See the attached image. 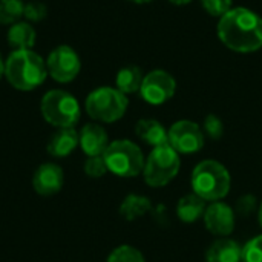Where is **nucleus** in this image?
Instances as JSON below:
<instances>
[{"label": "nucleus", "mask_w": 262, "mask_h": 262, "mask_svg": "<svg viewBox=\"0 0 262 262\" xmlns=\"http://www.w3.org/2000/svg\"><path fill=\"white\" fill-rule=\"evenodd\" d=\"M203 129L207 134V137L212 138V140H220L223 137V134H224V124H223L221 118L218 115H215V114H209L204 118Z\"/></svg>", "instance_id": "nucleus-25"}, {"label": "nucleus", "mask_w": 262, "mask_h": 262, "mask_svg": "<svg viewBox=\"0 0 262 262\" xmlns=\"http://www.w3.org/2000/svg\"><path fill=\"white\" fill-rule=\"evenodd\" d=\"M256 210V198L253 195H243L236 203V212L239 216H250Z\"/></svg>", "instance_id": "nucleus-28"}, {"label": "nucleus", "mask_w": 262, "mask_h": 262, "mask_svg": "<svg viewBox=\"0 0 262 262\" xmlns=\"http://www.w3.org/2000/svg\"><path fill=\"white\" fill-rule=\"evenodd\" d=\"M107 170L121 178H134L144 169V155L138 144L130 140H115L109 143L103 154Z\"/></svg>", "instance_id": "nucleus-6"}, {"label": "nucleus", "mask_w": 262, "mask_h": 262, "mask_svg": "<svg viewBox=\"0 0 262 262\" xmlns=\"http://www.w3.org/2000/svg\"><path fill=\"white\" fill-rule=\"evenodd\" d=\"M107 170L106 161L103 155L100 157H88V161L84 163V173L89 178H101Z\"/></svg>", "instance_id": "nucleus-26"}, {"label": "nucleus", "mask_w": 262, "mask_h": 262, "mask_svg": "<svg viewBox=\"0 0 262 262\" xmlns=\"http://www.w3.org/2000/svg\"><path fill=\"white\" fill-rule=\"evenodd\" d=\"M40 111L45 121L58 129L74 127L81 115L78 100L63 89L48 91L40 101Z\"/></svg>", "instance_id": "nucleus-4"}, {"label": "nucleus", "mask_w": 262, "mask_h": 262, "mask_svg": "<svg viewBox=\"0 0 262 262\" xmlns=\"http://www.w3.org/2000/svg\"><path fill=\"white\" fill-rule=\"evenodd\" d=\"M170 3H173V5H177V6H184V5H189L192 0H169Z\"/></svg>", "instance_id": "nucleus-29"}, {"label": "nucleus", "mask_w": 262, "mask_h": 262, "mask_svg": "<svg viewBox=\"0 0 262 262\" xmlns=\"http://www.w3.org/2000/svg\"><path fill=\"white\" fill-rule=\"evenodd\" d=\"M5 75V60H3V57H2V54H0V78Z\"/></svg>", "instance_id": "nucleus-30"}, {"label": "nucleus", "mask_w": 262, "mask_h": 262, "mask_svg": "<svg viewBox=\"0 0 262 262\" xmlns=\"http://www.w3.org/2000/svg\"><path fill=\"white\" fill-rule=\"evenodd\" d=\"M25 14L23 0H0V25L11 26L21 20Z\"/></svg>", "instance_id": "nucleus-21"}, {"label": "nucleus", "mask_w": 262, "mask_h": 262, "mask_svg": "<svg viewBox=\"0 0 262 262\" xmlns=\"http://www.w3.org/2000/svg\"><path fill=\"white\" fill-rule=\"evenodd\" d=\"M203 220L206 229L215 236L227 238L235 230V210L226 203H210L204 212Z\"/></svg>", "instance_id": "nucleus-11"}, {"label": "nucleus", "mask_w": 262, "mask_h": 262, "mask_svg": "<svg viewBox=\"0 0 262 262\" xmlns=\"http://www.w3.org/2000/svg\"><path fill=\"white\" fill-rule=\"evenodd\" d=\"M48 74L57 83L74 81L81 71V60L77 51L69 45L55 46L46 58Z\"/></svg>", "instance_id": "nucleus-8"}, {"label": "nucleus", "mask_w": 262, "mask_h": 262, "mask_svg": "<svg viewBox=\"0 0 262 262\" xmlns=\"http://www.w3.org/2000/svg\"><path fill=\"white\" fill-rule=\"evenodd\" d=\"M127 2L137 3V5H144V3H150V2H154V0H127Z\"/></svg>", "instance_id": "nucleus-31"}, {"label": "nucleus", "mask_w": 262, "mask_h": 262, "mask_svg": "<svg viewBox=\"0 0 262 262\" xmlns=\"http://www.w3.org/2000/svg\"><path fill=\"white\" fill-rule=\"evenodd\" d=\"M78 146L88 157H100L109 146L107 132L97 123H88L78 132Z\"/></svg>", "instance_id": "nucleus-13"}, {"label": "nucleus", "mask_w": 262, "mask_h": 262, "mask_svg": "<svg viewBox=\"0 0 262 262\" xmlns=\"http://www.w3.org/2000/svg\"><path fill=\"white\" fill-rule=\"evenodd\" d=\"M137 137L152 147H158L169 143L167 129L154 118H143L135 124Z\"/></svg>", "instance_id": "nucleus-15"}, {"label": "nucleus", "mask_w": 262, "mask_h": 262, "mask_svg": "<svg viewBox=\"0 0 262 262\" xmlns=\"http://www.w3.org/2000/svg\"><path fill=\"white\" fill-rule=\"evenodd\" d=\"M200 2L209 15L218 17V18H221L224 14H227L233 8L232 6L233 0H200Z\"/></svg>", "instance_id": "nucleus-23"}, {"label": "nucleus", "mask_w": 262, "mask_h": 262, "mask_svg": "<svg viewBox=\"0 0 262 262\" xmlns=\"http://www.w3.org/2000/svg\"><path fill=\"white\" fill-rule=\"evenodd\" d=\"M190 183L193 193L204 201L215 203L226 198L232 186V178L224 164L216 160H204L193 169Z\"/></svg>", "instance_id": "nucleus-3"}, {"label": "nucleus", "mask_w": 262, "mask_h": 262, "mask_svg": "<svg viewBox=\"0 0 262 262\" xmlns=\"http://www.w3.org/2000/svg\"><path fill=\"white\" fill-rule=\"evenodd\" d=\"M216 34L221 43L233 52H256L262 48V17L250 8H232L220 18Z\"/></svg>", "instance_id": "nucleus-1"}, {"label": "nucleus", "mask_w": 262, "mask_h": 262, "mask_svg": "<svg viewBox=\"0 0 262 262\" xmlns=\"http://www.w3.org/2000/svg\"><path fill=\"white\" fill-rule=\"evenodd\" d=\"M241 262H262V235L255 236L243 247Z\"/></svg>", "instance_id": "nucleus-24"}, {"label": "nucleus", "mask_w": 262, "mask_h": 262, "mask_svg": "<svg viewBox=\"0 0 262 262\" xmlns=\"http://www.w3.org/2000/svg\"><path fill=\"white\" fill-rule=\"evenodd\" d=\"M63 181V169L54 163H45L35 170L32 177V187L41 196H52L61 190Z\"/></svg>", "instance_id": "nucleus-12"}, {"label": "nucleus", "mask_w": 262, "mask_h": 262, "mask_svg": "<svg viewBox=\"0 0 262 262\" xmlns=\"http://www.w3.org/2000/svg\"><path fill=\"white\" fill-rule=\"evenodd\" d=\"M207 206H206V201L198 196L196 193H187L184 195L178 204H177V215L178 218L186 223V224H192V223H196L200 218L204 216V212H206Z\"/></svg>", "instance_id": "nucleus-18"}, {"label": "nucleus", "mask_w": 262, "mask_h": 262, "mask_svg": "<svg viewBox=\"0 0 262 262\" xmlns=\"http://www.w3.org/2000/svg\"><path fill=\"white\" fill-rule=\"evenodd\" d=\"M46 14H48V8L41 2L32 0V2L25 3V14H23V17L28 21H34V23L41 21L46 17Z\"/></svg>", "instance_id": "nucleus-27"}, {"label": "nucleus", "mask_w": 262, "mask_h": 262, "mask_svg": "<svg viewBox=\"0 0 262 262\" xmlns=\"http://www.w3.org/2000/svg\"><path fill=\"white\" fill-rule=\"evenodd\" d=\"M258 218H259V224H261V227H262V203H261V206H259V213H258Z\"/></svg>", "instance_id": "nucleus-32"}, {"label": "nucleus", "mask_w": 262, "mask_h": 262, "mask_svg": "<svg viewBox=\"0 0 262 262\" xmlns=\"http://www.w3.org/2000/svg\"><path fill=\"white\" fill-rule=\"evenodd\" d=\"M181 167L180 154L167 143L154 147L146 158L143 175L150 187H164L178 175Z\"/></svg>", "instance_id": "nucleus-7"}, {"label": "nucleus", "mask_w": 262, "mask_h": 262, "mask_svg": "<svg viewBox=\"0 0 262 262\" xmlns=\"http://www.w3.org/2000/svg\"><path fill=\"white\" fill-rule=\"evenodd\" d=\"M175 92L177 80L164 69H154L147 72L140 89L141 98L152 106L164 104L175 95Z\"/></svg>", "instance_id": "nucleus-9"}, {"label": "nucleus", "mask_w": 262, "mask_h": 262, "mask_svg": "<svg viewBox=\"0 0 262 262\" xmlns=\"http://www.w3.org/2000/svg\"><path fill=\"white\" fill-rule=\"evenodd\" d=\"M143 80H144V74H143L141 68L134 66V64H129V66L121 68L117 72L115 88L120 92H123L124 95L135 94V92H140L141 84H143Z\"/></svg>", "instance_id": "nucleus-19"}, {"label": "nucleus", "mask_w": 262, "mask_h": 262, "mask_svg": "<svg viewBox=\"0 0 262 262\" xmlns=\"http://www.w3.org/2000/svg\"><path fill=\"white\" fill-rule=\"evenodd\" d=\"M167 137L169 144L183 155L196 154L204 147V132L190 120H180L173 123L167 130Z\"/></svg>", "instance_id": "nucleus-10"}, {"label": "nucleus", "mask_w": 262, "mask_h": 262, "mask_svg": "<svg viewBox=\"0 0 262 262\" xmlns=\"http://www.w3.org/2000/svg\"><path fill=\"white\" fill-rule=\"evenodd\" d=\"M107 262H146L143 253L132 246H120L111 252Z\"/></svg>", "instance_id": "nucleus-22"}, {"label": "nucleus", "mask_w": 262, "mask_h": 262, "mask_svg": "<svg viewBox=\"0 0 262 262\" xmlns=\"http://www.w3.org/2000/svg\"><path fill=\"white\" fill-rule=\"evenodd\" d=\"M78 146V132L74 127H61L51 137L48 143V152L52 157L63 158L72 154V150Z\"/></svg>", "instance_id": "nucleus-16"}, {"label": "nucleus", "mask_w": 262, "mask_h": 262, "mask_svg": "<svg viewBox=\"0 0 262 262\" xmlns=\"http://www.w3.org/2000/svg\"><path fill=\"white\" fill-rule=\"evenodd\" d=\"M241 259L243 247L230 238L216 239L206 252V262H241Z\"/></svg>", "instance_id": "nucleus-14"}, {"label": "nucleus", "mask_w": 262, "mask_h": 262, "mask_svg": "<svg viewBox=\"0 0 262 262\" xmlns=\"http://www.w3.org/2000/svg\"><path fill=\"white\" fill-rule=\"evenodd\" d=\"M152 209V203L147 196L130 193L127 195L121 206H120V215L126 221H135L141 216H144Z\"/></svg>", "instance_id": "nucleus-20"}, {"label": "nucleus", "mask_w": 262, "mask_h": 262, "mask_svg": "<svg viewBox=\"0 0 262 262\" xmlns=\"http://www.w3.org/2000/svg\"><path fill=\"white\" fill-rule=\"evenodd\" d=\"M35 40H37V32H35V28L29 21L20 20L8 28L6 41L12 48V51L32 49V46L35 45Z\"/></svg>", "instance_id": "nucleus-17"}, {"label": "nucleus", "mask_w": 262, "mask_h": 262, "mask_svg": "<svg viewBox=\"0 0 262 262\" xmlns=\"http://www.w3.org/2000/svg\"><path fill=\"white\" fill-rule=\"evenodd\" d=\"M129 106L127 97L117 88L101 86L94 89L84 101L86 114L100 123H115L124 117Z\"/></svg>", "instance_id": "nucleus-5"}, {"label": "nucleus", "mask_w": 262, "mask_h": 262, "mask_svg": "<svg viewBox=\"0 0 262 262\" xmlns=\"http://www.w3.org/2000/svg\"><path fill=\"white\" fill-rule=\"evenodd\" d=\"M46 77V60L32 49H15L5 60V78L17 91H34Z\"/></svg>", "instance_id": "nucleus-2"}]
</instances>
